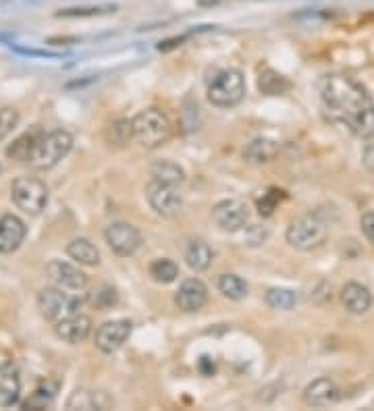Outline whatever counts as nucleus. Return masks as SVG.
Instances as JSON below:
<instances>
[{"label": "nucleus", "instance_id": "f257e3e1", "mask_svg": "<svg viewBox=\"0 0 374 411\" xmlns=\"http://www.w3.org/2000/svg\"><path fill=\"white\" fill-rule=\"evenodd\" d=\"M328 113L360 140L374 137V100L362 83L349 75H328L321 85Z\"/></svg>", "mask_w": 374, "mask_h": 411}, {"label": "nucleus", "instance_id": "f03ea898", "mask_svg": "<svg viewBox=\"0 0 374 411\" xmlns=\"http://www.w3.org/2000/svg\"><path fill=\"white\" fill-rule=\"evenodd\" d=\"M73 147V135L65 129H56L50 133H40L29 152L27 162L36 170L54 169Z\"/></svg>", "mask_w": 374, "mask_h": 411}, {"label": "nucleus", "instance_id": "7ed1b4c3", "mask_svg": "<svg viewBox=\"0 0 374 411\" xmlns=\"http://www.w3.org/2000/svg\"><path fill=\"white\" fill-rule=\"evenodd\" d=\"M133 137L148 150L162 145L171 137V121L158 108H146L131 119Z\"/></svg>", "mask_w": 374, "mask_h": 411}, {"label": "nucleus", "instance_id": "20e7f679", "mask_svg": "<svg viewBox=\"0 0 374 411\" xmlns=\"http://www.w3.org/2000/svg\"><path fill=\"white\" fill-rule=\"evenodd\" d=\"M328 229L323 218L316 214H303L289 222L285 231V239L299 251H312L326 241Z\"/></svg>", "mask_w": 374, "mask_h": 411}, {"label": "nucleus", "instance_id": "39448f33", "mask_svg": "<svg viewBox=\"0 0 374 411\" xmlns=\"http://www.w3.org/2000/svg\"><path fill=\"white\" fill-rule=\"evenodd\" d=\"M246 98V77L239 69L219 73L208 85V102L219 108H233Z\"/></svg>", "mask_w": 374, "mask_h": 411}, {"label": "nucleus", "instance_id": "423d86ee", "mask_svg": "<svg viewBox=\"0 0 374 411\" xmlns=\"http://www.w3.org/2000/svg\"><path fill=\"white\" fill-rule=\"evenodd\" d=\"M11 197L25 214L38 217L48 204V187L38 177H17L11 185Z\"/></svg>", "mask_w": 374, "mask_h": 411}, {"label": "nucleus", "instance_id": "0eeeda50", "mask_svg": "<svg viewBox=\"0 0 374 411\" xmlns=\"http://www.w3.org/2000/svg\"><path fill=\"white\" fill-rule=\"evenodd\" d=\"M38 310L42 318H46L48 322H58L63 318L79 314L83 301L79 297H73L69 293H65V289L61 287H46L38 293Z\"/></svg>", "mask_w": 374, "mask_h": 411}, {"label": "nucleus", "instance_id": "6e6552de", "mask_svg": "<svg viewBox=\"0 0 374 411\" xmlns=\"http://www.w3.org/2000/svg\"><path fill=\"white\" fill-rule=\"evenodd\" d=\"M146 199H148L150 208L162 218L175 217L183 208V195L179 192V187L154 181V179L150 181L148 187H146Z\"/></svg>", "mask_w": 374, "mask_h": 411}, {"label": "nucleus", "instance_id": "1a4fd4ad", "mask_svg": "<svg viewBox=\"0 0 374 411\" xmlns=\"http://www.w3.org/2000/svg\"><path fill=\"white\" fill-rule=\"evenodd\" d=\"M249 220V206L244 199H223L212 208V222L224 231L235 233L244 229Z\"/></svg>", "mask_w": 374, "mask_h": 411}, {"label": "nucleus", "instance_id": "9d476101", "mask_svg": "<svg viewBox=\"0 0 374 411\" xmlns=\"http://www.w3.org/2000/svg\"><path fill=\"white\" fill-rule=\"evenodd\" d=\"M104 239L108 243V247L121 258L133 256L142 247V233L137 231V227H133L129 222L108 224L104 231Z\"/></svg>", "mask_w": 374, "mask_h": 411}, {"label": "nucleus", "instance_id": "9b49d317", "mask_svg": "<svg viewBox=\"0 0 374 411\" xmlns=\"http://www.w3.org/2000/svg\"><path fill=\"white\" fill-rule=\"evenodd\" d=\"M131 331H133V324L129 320H110V322H104L96 331V347H98L102 353H115L123 347L127 339L131 337Z\"/></svg>", "mask_w": 374, "mask_h": 411}, {"label": "nucleus", "instance_id": "f8f14e48", "mask_svg": "<svg viewBox=\"0 0 374 411\" xmlns=\"http://www.w3.org/2000/svg\"><path fill=\"white\" fill-rule=\"evenodd\" d=\"M46 276L54 287L65 291H83L88 287V276L73 264L63 260H52L46 266Z\"/></svg>", "mask_w": 374, "mask_h": 411}, {"label": "nucleus", "instance_id": "ddd939ff", "mask_svg": "<svg viewBox=\"0 0 374 411\" xmlns=\"http://www.w3.org/2000/svg\"><path fill=\"white\" fill-rule=\"evenodd\" d=\"M341 392L339 387L331 380V378H316L314 383H310L303 390V401L310 407H331L339 401Z\"/></svg>", "mask_w": 374, "mask_h": 411}, {"label": "nucleus", "instance_id": "4468645a", "mask_svg": "<svg viewBox=\"0 0 374 411\" xmlns=\"http://www.w3.org/2000/svg\"><path fill=\"white\" fill-rule=\"evenodd\" d=\"M208 301V289L198 279H187L181 283V287L175 295V303L183 312H198Z\"/></svg>", "mask_w": 374, "mask_h": 411}, {"label": "nucleus", "instance_id": "2eb2a0df", "mask_svg": "<svg viewBox=\"0 0 374 411\" xmlns=\"http://www.w3.org/2000/svg\"><path fill=\"white\" fill-rule=\"evenodd\" d=\"M27 235V227L19 217L4 214L0 218V254H13L21 247Z\"/></svg>", "mask_w": 374, "mask_h": 411}, {"label": "nucleus", "instance_id": "dca6fc26", "mask_svg": "<svg viewBox=\"0 0 374 411\" xmlns=\"http://www.w3.org/2000/svg\"><path fill=\"white\" fill-rule=\"evenodd\" d=\"M54 333L58 339H63L65 343H81L90 337L92 333V320L83 314H73L69 318H63L58 322H54Z\"/></svg>", "mask_w": 374, "mask_h": 411}, {"label": "nucleus", "instance_id": "f3484780", "mask_svg": "<svg viewBox=\"0 0 374 411\" xmlns=\"http://www.w3.org/2000/svg\"><path fill=\"white\" fill-rule=\"evenodd\" d=\"M341 303L349 314H366L373 308V293L360 283H348L341 291Z\"/></svg>", "mask_w": 374, "mask_h": 411}, {"label": "nucleus", "instance_id": "a211bd4d", "mask_svg": "<svg viewBox=\"0 0 374 411\" xmlns=\"http://www.w3.org/2000/svg\"><path fill=\"white\" fill-rule=\"evenodd\" d=\"M21 397V378L11 363H0V407H13Z\"/></svg>", "mask_w": 374, "mask_h": 411}, {"label": "nucleus", "instance_id": "6ab92c4d", "mask_svg": "<svg viewBox=\"0 0 374 411\" xmlns=\"http://www.w3.org/2000/svg\"><path fill=\"white\" fill-rule=\"evenodd\" d=\"M214 260V251L204 239H194L185 247V264L194 272H204L208 270Z\"/></svg>", "mask_w": 374, "mask_h": 411}, {"label": "nucleus", "instance_id": "aec40b11", "mask_svg": "<svg viewBox=\"0 0 374 411\" xmlns=\"http://www.w3.org/2000/svg\"><path fill=\"white\" fill-rule=\"evenodd\" d=\"M69 258L75 260L81 266H98L100 264V251L96 249V245L88 239H73L67 247Z\"/></svg>", "mask_w": 374, "mask_h": 411}, {"label": "nucleus", "instance_id": "412c9836", "mask_svg": "<svg viewBox=\"0 0 374 411\" xmlns=\"http://www.w3.org/2000/svg\"><path fill=\"white\" fill-rule=\"evenodd\" d=\"M150 175H152L154 181L177 185V187L185 181V172L173 160H158V162H154L152 169H150Z\"/></svg>", "mask_w": 374, "mask_h": 411}, {"label": "nucleus", "instance_id": "4be33fe9", "mask_svg": "<svg viewBox=\"0 0 374 411\" xmlns=\"http://www.w3.org/2000/svg\"><path fill=\"white\" fill-rule=\"evenodd\" d=\"M279 152V145L274 144L273 140H266V137H258V140H251L246 150H244V156L248 158L249 162H271Z\"/></svg>", "mask_w": 374, "mask_h": 411}, {"label": "nucleus", "instance_id": "5701e85b", "mask_svg": "<svg viewBox=\"0 0 374 411\" xmlns=\"http://www.w3.org/2000/svg\"><path fill=\"white\" fill-rule=\"evenodd\" d=\"M217 287L221 291V295L227 297V299H231V301H241V299H246L248 297V283L241 279V276H237V274H221L219 276V283H217Z\"/></svg>", "mask_w": 374, "mask_h": 411}, {"label": "nucleus", "instance_id": "b1692460", "mask_svg": "<svg viewBox=\"0 0 374 411\" xmlns=\"http://www.w3.org/2000/svg\"><path fill=\"white\" fill-rule=\"evenodd\" d=\"M150 276L160 285H169L179 276V266L169 258H158L150 264Z\"/></svg>", "mask_w": 374, "mask_h": 411}, {"label": "nucleus", "instance_id": "393cba45", "mask_svg": "<svg viewBox=\"0 0 374 411\" xmlns=\"http://www.w3.org/2000/svg\"><path fill=\"white\" fill-rule=\"evenodd\" d=\"M266 303H269V308H273V310L287 312V310H294V308H296L298 295H296V291L274 287V289L266 291Z\"/></svg>", "mask_w": 374, "mask_h": 411}, {"label": "nucleus", "instance_id": "a878e982", "mask_svg": "<svg viewBox=\"0 0 374 411\" xmlns=\"http://www.w3.org/2000/svg\"><path fill=\"white\" fill-rule=\"evenodd\" d=\"M88 301H90L96 310H100V312H106V310H110L113 306H117L119 297H117V291L113 289V287L100 285V287H96V289L88 295Z\"/></svg>", "mask_w": 374, "mask_h": 411}, {"label": "nucleus", "instance_id": "bb28decb", "mask_svg": "<svg viewBox=\"0 0 374 411\" xmlns=\"http://www.w3.org/2000/svg\"><path fill=\"white\" fill-rule=\"evenodd\" d=\"M67 407L69 410H96L100 407L98 395L92 392V390H85V388H79L71 395V399L67 401Z\"/></svg>", "mask_w": 374, "mask_h": 411}, {"label": "nucleus", "instance_id": "cd10ccee", "mask_svg": "<svg viewBox=\"0 0 374 411\" xmlns=\"http://www.w3.org/2000/svg\"><path fill=\"white\" fill-rule=\"evenodd\" d=\"M38 131L36 133H25L24 137H19L15 144L9 147V156L11 158H15V160H21V162H27V158H29V152H31V147L36 144V140H38Z\"/></svg>", "mask_w": 374, "mask_h": 411}, {"label": "nucleus", "instance_id": "c85d7f7f", "mask_svg": "<svg viewBox=\"0 0 374 411\" xmlns=\"http://www.w3.org/2000/svg\"><path fill=\"white\" fill-rule=\"evenodd\" d=\"M115 13L117 6H77V9H61L56 13V17H96V15H104V13Z\"/></svg>", "mask_w": 374, "mask_h": 411}, {"label": "nucleus", "instance_id": "c756f323", "mask_svg": "<svg viewBox=\"0 0 374 411\" xmlns=\"http://www.w3.org/2000/svg\"><path fill=\"white\" fill-rule=\"evenodd\" d=\"M19 115L15 108H0V142L9 137V133L17 127Z\"/></svg>", "mask_w": 374, "mask_h": 411}, {"label": "nucleus", "instance_id": "7c9ffc66", "mask_svg": "<svg viewBox=\"0 0 374 411\" xmlns=\"http://www.w3.org/2000/svg\"><path fill=\"white\" fill-rule=\"evenodd\" d=\"M266 239H269V229L266 227H260V224L248 227V233H246L248 245H262Z\"/></svg>", "mask_w": 374, "mask_h": 411}, {"label": "nucleus", "instance_id": "2f4dec72", "mask_svg": "<svg viewBox=\"0 0 374 411\" xmlns=\"http://www.w3.org/2000/svg\"><path fill=\"white\" fill-rule=\"evenodd\" d=\"M360 227H362V231H364V235H366V239L368 241L374 243V212H366L364 217L360 218Z\"/></svg>", "mask_w": 374, "mask_h": 411}, {"label": "nucleus", "instance_id": "473e14b6", "mask_svg": "<svg viewBox=\"0 0 374 411\" xmlns=\"http://www.w3.org/2000/svg\"><path fill=\"white\" fill-rule=\"evenodd\" d=\"M362 162H364V167L370 170V172H374V142L364 147V152H362Z\"/></svg>", "mask_w": 374, "mask_h": 411}, {"label": "nucleus", "instance_id": "72a5a7b5", "mask_svg": "<svg viewBox=\"0 0 374 411\" xmlns=\"http://www.w3.org/2000/svg\"><path fill=\"white\" fill-rule=\"evenodd\" d=\"M0 172H2V165H0Z\"/></svg>", "mask_w": 374, "mask_h": 411}, {"label": "nucleus", "instance_id": "f704fd0d", "mask_svg": "<svg viewBox=\"0 0 374 411\" xmlns=\"http://www.w3.org/2000/svg\"><path fill=\"white\" fill-rule=\"evenodd\" d=\"M0 38H2V36H0Z\"/></svg>", "mask_w": 374, "mask_h": 411}]
</instances>
